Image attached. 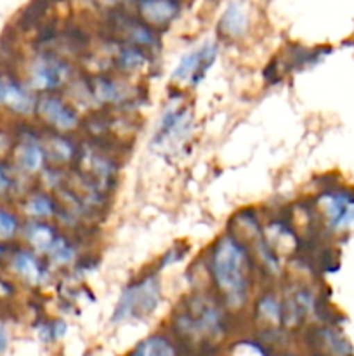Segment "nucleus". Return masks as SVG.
Here are the masks:
<instances>
[{
	"mask_svg": "<svg viewBox=\"0 0 354 356\" xmlns=\"http://www.w3.org/2000/svg\"><path fill=\"white\" fill-rule=\"evenodd\" d=\"M45 256L49 257L52 264H59V266H65V264H69L75 257V249L69 245L68 240L65 236H59L54 240V243L51 245V249L47 250Z\"/></svg>",
	"mask_w": 354,
	"mask_h": 356,
	"instance_id": "nucleus-17",
	"label": "nucleus"
},
{
	"mask_svg": "<svg viewBox=\"0 0 354 356\" xmlns=\"http://www.w3.org/2000/svg\"><path fill=\"white\" fill-rule=\"evenodd\" d=\"M248 26V16H246L245 7L239 2H231L222 13L219 19V30L222 35L229 38L242 37Z\"/></svg>",
	"mask_w": 354,
	"mask_h": 356,
	"instance_id": "nucleus-12",
	"label": "nucleus"
},
{
	"mask_svg": "<svg viewBox=\"0 0 354 356\" xmlns=\"http://www.w3.org/2000/svg\"><path fill=\"white\" fill-rule=\"evenodd\" d=\"M219 54V47L214 42H205L200 47L193 49L180 58L176 70L172 73V80L177 83H184L187 87H194L205 79L208 70L215 63Z\"/></svg>",
	"mask_w": 354,
	"mask_h": 356,
	"instance_id": "nucleus-4",
	"label": "nucleus"
},
{
	"mask_svg": "<svg viewBox=\"0 0 354 356\" xmlns=\"http://www.w3.org/2000/svg\"><path fill=\"white\" fill-rule=\"evenodd\" d=\"M69 79V65L59 56L42 52L31 59L28 66V87L49 94L65 86Z\"/></svg>",
	"mask_w": 354,
	"mask_h": 356,
	"instance_id": "nucleus-3",
	"label": "nucleus"
},
{
	"mask_svg": "<svg viewBox=\"0 0 354 356\" xmlns=\"http://www.w3.org/2000/svg\"><path fill=\"white\" fill-rule=\"evenodd\" d=\"M23 211L26 212L31 219H40V221H45V219L54 216V204H52L49 195L40 193V191H35V193H30L23 200Z\"/></svg>",
	"mask_w": 354,
	"mask_h": 356,
	"instance_id": "nucleus-14",
	"label": "nucleus"
},
{
	"mask_svg": "<svg viewBox=\"0 0 354 356\" xmlns=\"http://www.w3.org/2000/svg\"><path fill=\"white\" fill-rule=\"evenodd\" d=\"M191 129L189 111L184 108L170 106L160 118V124L156 127L153 145L158 148H179L184 139L187 138Z\"/></svg>",
	"mask_w": 354,
	"mask_h": 356,
	"instance_id": "nucleus-6",
	"label": "nucleus"
},
{
	"mask_svg": "<svg viewBox=\"0 0 354 356\" xmlns=\"http://www.w3.org/2000/svg\"><path fill=\"white\" fill-rule=\"evenodd\" d=\"M160 280L155 275L137 278L124 289L115 308V322L139 320L151 315L160 305Z\"/></svg>",
	"mask_w": 354,
	"mask_h": 356,
	"instance_id": "nucleus-2",
	"label": "nucleus"
},
{
	"mask_svg": "<svg viewBox=\"0 0 354 356\" xmlns=\"http://www.w3.org/2000/svg\"><path fill=\"white\" fill-rule=\"evenodd\" d=\"M6 346H7V332L3 327H0V353L6 350Z\"/></svg>",
	"mask_w": 354,
	"mask_h": 356,
	"instance_id": "nucleus-19",
	"label": "nucleus"
},
{
	"mask_svg": "<svg viewBox=\"0 0 354 356\" xmlns=\"http://www.w3.org/2000/svg\"><path fill=\"white\" fill-rule=\"evenodd\" d=\"M21 225L17 214H14L9 207L0 204V242H9L14 240L21 233Z\"/></svg>",
	"mask_w": 354,
	"mask_h": 356,
	"instance_id": "nucleus-15",
	"label": "nucleus"
},
{
	"mask_svg": "<svg viewBox=\"0 0 354 356\" xmlns=\"http://www.w3.org/2000/svg\"><path fill=\"white\" fill-rule=\"evenodd\" d=\"M12 152L14 165L23 174H37L47 160L44 145H40L37 138H21Z\"/></svg>",
	"mask_w": 354,
	"mask_h": 356,
	"instance_id": "nucleus-9",
	"label": "nucleus"
},
{
	"mask_svg": "<svg viewBox=\"0 0 354 356\" xmlns=\"http://www.w3.org/2000/svg\"><path fill=\"white\" fill-rule=\"evenodd\" d=\"M210 273L215 287L233 308L242 306L248 291V259L242 243L233 236H222L210 256Z\"/></svg>",
	"mask_w": 354,
	"mask_h": 356,
	"instance_id": "nucleus-1",
	"label": "nucleus"
},
{
	"mask_svg": "<svg viewBox=\"0 0 354 356\" xmlns=\"http://www.w3.org/2000/svg\"><path fill=\"white\" fill-rule=\"evenodd\" d=\"M19 169L0 160V197H10L19 186Z\"/></svg>",
	"mask_w": 354,
	"mask_h": 356,
	"instance_id": "nucleus-16",
	"label": "nucleus"
},
{
	"mask_svg": "<svg viewBox=\"0 0 354 356\" xmlns=\"http://www.w3.org/2000/svg\"><path fill=\"white\" fill-rule=\"evenodd\" d=\"M21 233H23V238L26 240L28 247L38 254H47L54 240L58 238L52 226H49L45 221H40V219H30L26 225H23Z\"/></svg>",
	"mask_w": 354,
	"mask_h": 356,
	"instance_id": "nucleus-11",
	"label": "nucleus"
},
{
	"mask_svg": "<svg viewBox=\"0 0 354 356\" xmlns=\"http://www.w3.org/2000/svg\"><path fill=\"white\" fill-rule=\"evenodd\" d=\"M139 14L148 26H169L179 14V0H139Z\"/></svg>",
	"mask_w": 354,
	"mask_h": 356,
	"instance_id": "nucleus-10",
	"label": "nucleus"
},
{
	"mask_svg": "<svg viewBox=\"0 0 354 356\" xmlns=\"http://www.w3.org/2000/svg\"><path fill=\"white\" fill-rule=\"evenodd\" d=\"M37 101L33 90L28 83L21 82L16 76L9 73L0 72V108L17 115V117H28L37 111Z\"/></svg>",
	"mask_w": 354,
	"mask_h": 356,
	"instance_id": "nucleus-5",
	"label": "nucleus"
},
{
	"mask_svg": "<svg viewBox=\"0 0 354 356\" xmlns=\"http://www.w3.org/2000/svg\"><path fill=\"white\" fill-rule=\"evenodd\" d=\"M6 256V249H3V245H2V242H0V261H2V257Z\"/></svg>",
	"mask_w": 354,
	"mask_h": 356,
	"instance_id": "nucleus-20",
	"label": "nucleus"
},
{
	"mask_svg": "<svg viewBox=\"0 0 354 356\" xmlns=\"http://www.w3.org/2000/svg\"><path fill=\"white\" fill-rule=\"evenodd\" d=\"M10 270L16 277H19L21 280L26 282L30 285H40L47 280V271L45 266L42 264L40 257L37 256L35 250L28 249H16L10 254Z\"/></svg>",
	"mask_w": 354,
	"mask_h": 356,
	"instance_id": "nucleus-8",
	"label": "nucleus"
},
{
	"mask_svg": "<svg viewBox=\"0 0 354 356\" xmlns=\"http://www.w3.org/2000/svg\"><path fill=\"white\" fill-rule=\"evenodd\" d=\"M132 356H137V355H135V353H134V355H132Z\"/></svg>",
	"mask_w": 354,
	"mask_h": 356,
	"instance_id": "nucleus-21",
	"label": "nucleus"
},
{
	"mask_svg": "<svg viewBox=\"0 0 354 356\" xmlns=\"http://www.w3.org/2000/svg\"><path fill=\"white\" fill-rule=\"evenodd\" d=\"M89 90L90 94H92V99L106 104L118 103V101H121L125 97L124 83L117 82L115 79H108V76L94 79Z\"/></svg>",
	"mask_w": 354,
	"mask_h": 356,
	"instance_id": "nucleus-13",
	"label": "nucleus"
},
{
	"mask_svg": "<svg viewBox=\"0 0 354 356\" xmlns=\"http://www.w3.org/2000/svg\"><path fill=\"white\" fill-rule=\"evenodd\" d=\"M137 356H176L174 348L163 337H149L135 351Z\"/></svg>",
	"mask_w": 354,
	"mask_h": 356,
	"instance_id": "nucleus-18",
	"label": "nucleus"
},
{
	"mask_svg": "<svg viewBox=\"0 0 354 356\" xmlns=\"http://www.w3.org/2000/svg\"><path fill=\"white\" fill-rule=\"evenodd\" d=\"M35 113L56 131H73L78 127V115L56 94H42L37 101Z\"/></svg>",
	"mask_w": 354,
	"mask_h": 356,
	"instance_id": "nucleus-7",
	"label": "nucleus"
}]
</instances>
